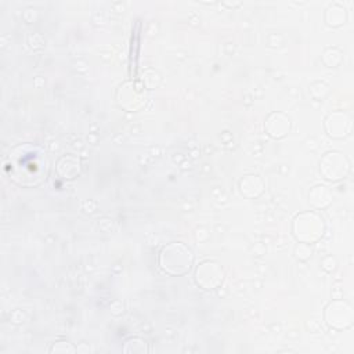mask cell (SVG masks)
<instances>
[{
    "instance_id": "3957f363",
    "label": "cell",
    "mask_w": 354,
    "mask_h": 354,
    "mask_svg": "<svg viewBox=\"0 0 354 354\" xmlns=\"http://www.w3.org/2000/svg\"><path fill=\"white\" fill-rule=\"evenodd\" d=\"M196 282L205 289H214L223 282V270L214 261H203L196 270Z\"/></svg>"
},
{
    "instance_id": "7a4b0ae2",
    "label": "cell",
    "mask_w": 354,
    "mask_h": 354,
    "mask_svg": "<svg viewBox=\"0 0 354 354\" xmlns=\"http://www.w3.org/2000/svg\"><path fill=\"white\" fill-rule=\"evenodd\" d=\"M295 235L303 242H313L322 235V220L314 213L300 214L295 220Z\"/></svg>"
},
{
    "instance_id": "5b68a950",
    "label": "cell",
    "mask_w": 354,
    "mask_h": 354,
    "mask_svg": "<svg viewBox=\"0 0 354 354\" xmlns=\"http://www.w3.org/2000/svg\"><path fill=\"white\" fill-rule=\"evenodd\" d=\"M337 120H335L333 119V116H330V119L333 120V122H343V127L342 129H339V130H335L333 131V134L332 136H335V137H342V136H344V134H347V130H348V127H350V120L347 119V120H344L346 119V115H342V113H337ZM333 124H336V126H342L340 123H333Z\"/></svg>"
},
{
    "instance_id": "6da1fadb",
    "label": "cell",
    "mask_w": 354,
    "mask_h": 354,
    "mask_svg": "<svg viewBox=\"0 0 354 354\" xmlns=\"http://www.w3.org/2000/svg\"><path fill=\"white\" fill-rule=\"evenodd\" d=\"M192 264L191 250L180 242L163 248L160 253V267L173 275L185 274Z\"/></svg>"
},
{
    "instance_id": "277c9868",
    "label": "cell",
    "mask_w": 354,
    "mask_h": 354,
    "mask_svg": "<svg viewBox=\"0 0 354 354\" xmlns=\"http://www.w3.org/2000/svg\"><path fill=\"white\" fill-rule=\"evenodd\" d=\"M325 317H326V322L330 326H335V328H339V329L350 326L351 319H353L350 306H347L346 303H342V301H336V303L329 304L328 308H326Z\"/></svg>"
}]
</instances>
